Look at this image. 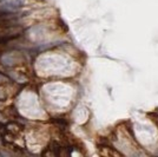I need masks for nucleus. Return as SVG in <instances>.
Wrapping results in <instances>:
<instances>
[{
  "label": "nucleus",
  "instance_id": "2",
  "mask_svg": "<svg viewBox=\"0 0 158 157\" xmlns=\"http://www.w3.org/2000/svg\"><path fill=\"white\" fill-rule=\"evenodd\" d=\"M11 82V79L7 77L6 74H4V73H0V86L2 85H6Z\"/></svg>",
  "mask_w": 158,
  "mask_h": 157
},
{
  "label": "nucleus",
  "instance_id": "1",
  "mask_svg": "<svg viewBox=\"0 0 158 157\" xmlns=\"http://www.w3.org/2000/svg\"><path fill=\"white\" fill-rule=\"evenodd\" d=\"M6 128H7V130L10 131V132H12V134H17V132L20 131V126H19V124H17V123H10Z\"/></svg>",
  "mask_w": 158,
  "mask_h": 157
}]
</instances>
